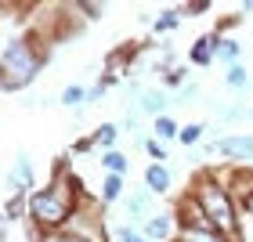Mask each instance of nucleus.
Wrapping results in <instances>:
<instances>
[{
	"mask_svg": "<svg viewBox=\"0 0 253 242\" xmlns=\"http://www.w3.org/2000/svg\"><path fill=\"white\" fill-rule=\"evenodd\" d=\"M145 47H148V40H130V43H120L116 51H109V58H105V73H116V69L134 65L137 51H145Z\"/></svg>",
	"mask_w": 253,
	"mask_h": 242,
	"instance_id": "obj_13",
	"label": "nucleus"
},
{
	"mask_svg": "<svg viewBox=\"0 0 253 242\" xmlns=\"http://www.w3.org/2000/svg\"><path fill=\"white\" fill-rule=\"evenodd\" d=\"M224 83L232 87V90H246L250 87V73H246V65H232L224 73Z\"/></svg>",
	"mask_w": 253,
	"mask_h": 242,
	"instance_id": "obj_23",
	"label": "nucleus"
},
{
	"mask_svg": "<svg viewBox=\"0 0 253 242\" xmlns=\"http://www.w3.org/2000/svg\"><path fill=\"white\" fill-rule=\"evenodd\" d=\"M137 109L148 112V116H167V109H170V94L163 87H137Z\"/></svg>",
	"mask_w": 253,
	"mask_h": 242,
	"instance_id": "obj_9",
	"label": "nucleus"
},
{
	"mask_svg": "<svg viewBox=\"0 0 253 242\" xmlns=\"http://www.w3.org/2000/svg\"><path fill=\"white\" fill-rule=\"evenodd\" d=\"M65 235H73L76 242H109L105 235V217H101V202L98 199H87L80 202L73 213H69V221L62 224Z\"/></svg>",
	"mask_w": 253,
	"mask_h": 242,
	"instance_id": "obj_4",
	"label": "nucleus"
},
{
	"mask_svg": "<svg viewBox=\"0 0 253 242\" xmlns=\"http://www.w3.org/2000/svg\"><path fill=\"white\" fill-rule=\"evenodd\" d=\"M76 15L84 18V26H90V22H98L105 15V4H76Z\"/></svg>",
	"mask_w": 253,
	"mask_h": 242,
	"instance_id": "obj_27",
	"label": "nucleus"
},
{
	"mask_svg": "<svg viewBox=\"0 0 253 242\" xmlns=\"http://www.w3.org/2000/svg\"><path fill=\"white\" fill-rule=\"evenodd\" d=\"M188 195L203 206V213L210 217V224H213L217 235H224L232 242H243V228H239V224H243V213H239V206L232 202V195L206 174V170H199V174L192 177Z\"/></svg>",
	"mask_w": 253,
	"mask_h": 242,
	"instance_id": "obj_3",
	"label": "nucleus"
},
{
	"mask_svg": "<svg viewBox=\"0 0 253 242\" xmlns=\"http://www.w3.org/2000/svg\"><path fill=\"white\" fill-rule=\"evenodd\" d=\"M116 242H148V239L141 235V228H134V224H123V228H116Z\"/></svg>",
	"mask_w": 253,
	"mask_h": 242,
	"instance_id": "obj_28",
	"label": "nucleus"
},
{
	"mask_svg": "<svg viewBox=\"0 0 253 242\" xmlns=\"http://www.w3.org/2000/svg\"><path fill=\"white\" fill-rule=\"evenodd\" d=\"M177 11H181V18H192V15H206L210 4H181Z\"/></svg>",
	"mask_w": 253,
	"mask_h": 242,
	"instance_id": "obj_30",
	"label": "nucleus"
},
{
	"mask_svg": "<svg viewBox=\"0 0 253 242\" xmlns=\"http://www.w3.org/2000/svg\"><path fill=\"white\" fill-rule=\"evenodd\" d=\"M84 98H87V87L84 83H65L62 94H58V101L65 109H80V105H84Z\"/></svg>",
	"mask_w": 253,
	"mask_h": 242,
	"instance_id": "obj_21",
	"label": "nucleus"
},
{
	"mask_svg": "<svg viewBox=\"0 0 253 242\" xmlns=\"http://www.w3.org/2000/svg\"><path fill=\"white\" fill-rule=\"evenodd\" d=\"M213 58L224 62V69L243 65V43H239L235 37H221V40H217V54H213Z\"/></svg>",
	"mask_w": 253,
	"mask_h": 242,
	"instance_id": "obj_14",
	"label": "nucleus"
},
{
	"mask_svg": "<svg viewBox=\"0 0 253 242\" xmlns=\"http://www.w3.org/2000/svg\"><path fill=\"white\" fill-rule=\"evenodd\" d=\"M195 98H199V87H195V83H185L177 90V101H195Z\"/></svg>",
	"mask_w": 253,
	"mask_h": 242,
	"instance_id": "obj_32",
	"label": "nucleus"
},
{
	"mask_svg": "<svg viewBox=\"0 0 253 242\" xmlns=\"http://www.w3.org/2000/svg\"><path fill=\"white\" fill-rule=\"evenodd\" d=\"M152 206H156V195L148 192L145 184H141V188H134L130 195H126V221H148V217L156 213Z\"/></svg>",
	"mask_w": 253,
	"mask_h": 242,
	"instance_id": "obj_10",
	"label": "nucleus"
},
{
	"mask_svg": "<svg viewBox=\"0 0 253 242\" xmlns=\"http://www.w3.org/2000/svg\"><path fill=\"white\" fill-rule=\"evenodd\" d=\"M217 40H221V33H206V37H199L188 47V65H199V69H206V65H213V54H217Z\"/></svg>",
	"mask_w": 253,
	"mask_h": 242,
	"instance_id": "obj_12",
	"label": "nucleus"
},
{
	"mask_svg": "<svg viewBox=\"0 0 253 242\" xmlns=\"http://www.w3.org/2000/svg\"><path fill=\"white\" fill-rule=\"evenodd\" d=\"M239 116H246V109H239V105H228V109L221 112V120H228V123H232V120H239Z\"/></svg>",
	"mask_w": 253,
	"mask_h": 242,
	"instance_id": "obj_33",
	"label": "nucleus"
},
{
	"mask_svg": "<svg viewBox=\"0 0 253 242\" xmlns=\"http://www.w3.org/2000/svg\"><path fill=\"white\" fill-rule=\"evenodd\" d=\"M90 137H94V145L101 148V152H116V141H120V123H101Z\"/></svg>",
	"mask_w": 253,
	"mask_h": 242,
	"instance_id": "obj_15",
	"label": "nucleus"
},
{
	"mask_svg": "<svg viewBox=\"0 0 253 242\" xmlns=\"http://www.w3.org/2000/svg\"><path fill=\"white\" fill-rule=\"evenodd\" d=\"M51 62V47L37 33H18L0 51V69H4V94H22Z\"/></svg>",
	"mask_w": 253,
	"mask_h": 242,
	"instance_id": "obj_2",
	"label": "nucleus"
},
{
	"mask_svg": "<svg viewBox=\"0 0 253 242\" xmlns=\"http://www.w3.org/2000/svg\"><path fill=\"white\" fill-rule=\"evenodd\" d=\"M177 130L181 126H177L174 116H156L152 120V137L156 141H177Z\"/></svg>",
	"mask_w": 253,
	"mask_h": 242,
	"instance_id": "obj_17",
	"label": "nucleus"
},
{
	"mask_svg": "<svg viewBox=\"0 0 253 242\" xmlns=\"http://www.w3.org/2000/svg\"><path fill=\"white\" fill-rule=\"evenodd\" d=\"M4 184L11 188V195H29L37 184H33V159L29 152H18L15 163H11V170L4 174Z\"/></svg>",
	"mask_w": 253,
	"mask_h": 242,
	"instance_id": "obj_7",
	"label": "nucleus"
},
{
	"mask_svg": "<svg viewBox=\"0 0 253 242\" xmlns=\"http://www.w3.org/2000/svg\"><path fill=\"white\" fill-rule=\"evenodd\" d=\"M141 235H145L148 242H174V239H177L174 210H159V213L148 217V221H141Z\"/></svg>",
	"mask_w": 253,
	"mask_h": 242,
	"instance_id": "obj_8",
	"label": "nucleus"
},
{
	"mask_svg": "<svg viewBox=\"0 0 253 242\" xmlns=\"http://www.w3.org/2000/svg\"><path fill=\"white\" fill-rule=\"evenodd\" d=\"M188 83V69L185 65H177V69H170V73H163V87L167 90H181Z\"/></svg>",
	"mask_w": 253,
	"mask_h": 242,
	"instance_id": "obj_24",
	"label": "nucleus"
},
{
	"mask_svg": "<svg viewBox=\"0 0 253 242\" xmlns=\"http://www.w3.org/2000/svg\"><path fill=\"white\" fill-rule=\"evenodd\" d=\"M210 148L235 166H253V134H228L221 141H213Z\"/></svg>",
	"mask_w": 253,
	"mask_h": 242,
	"instance_id": "obj_6",
	"label": "nucleus"
},
{
	"mask_svg": "<svg viewBox=\"0 0 253 242\" xmlns=\"http://www.w3.org/2000/svg\"><path fill=\"white\" fill-rule=\"evenodd\" d=\"M98 195H101V206L120 202V199H123V177H116V174H105V177H101V188H98Z\"/></svg>",
	"mask_w": 253,
	"mask_h": 242,
	"instance_id": "obj_16",
	"label": "nucleus"
},
{
	"mask_svg": "<svg viewBox=\"0 0 253 242\" xmlns=\"http://www.w3.org/2000/svg\"><path fill=\"white\" fill-rule=\"evenodd\" d=\"M239 213H243V217H246V221H253V195H250V199H246V202H239Z\"/></svg>",
	"mask_w": 253,
	"mask_h": 242,
	"instance_id": "obj_34",
	"label": "nucleus"
},
{
	"mask_svg": "<svg viewBox=\"0 0 253 242\" xmlns=\"http://www.w3.org/2000/svg\"><path fill=\"white\" fill-rule=\"evenodd\" d=\"M141 184L152 195H167L170 188H174V177H170V166L167 163H148L145 174H141Z\"/></svg>",
	"mask_w": 253,
	"mask_h": 242,
	"instance_id": "obj_11",
	"label": "nucleus"
},
{
	"mask_svg": "<svg viewBox=\"0 0 253 242\" xmlns=\"http://www.w3.org/2000/svg\"><path fill=\"white\" fill-rule=\"evenodd\" d=\"M206 134V123H185L177 130V141L185 145V148H192V145H199V137Z\"/></svg>",
	"mask_w": 253,
	"mask_h": 242,
	"instance_id": "obj_22",
	"label": "nucleus"
},
{
	"mask_svg": "<svg viewBox=\"0 0 253 242\" xmlns=\"http://www.w3.org/2000/svg\"><path fill=\"white\" fill-rule=\"evenodd\" d=\"M0 90H4V69H0Z\"/></svg>",
	"mask_w": 253,
	"mask_h": 242,
	"instance_id": "obj_36",
	"label": "nucleus"
},
{
	"mask_svg": "<svg viewBox=\"0 0 253 242\" xmlns=\"http://www.w3.org/2000/svg\"><path fill=\"white\" fill-rule=\"evenodd\" d=\"M141 148L148 152L152 163H167V145L163 141H156V137H141Z\"/></svg>",
	"mask_w": 253,
	"mask_h": 242,
	"instance_id": "obj_25",
	"label": "nucleus"
},
{
	"mask_svg": "<svg viewBox=\"0 0 253 242\" xmlns=\"http://www.w3.org/2000/svg\"><path fill=\"white\" fill-rule=\"evenodd\" d=\"M105 83H94V87H87V98H84V105H94V101H101V98H105Z\"/></svg>",
	"mask_w": 253,
	"mask_h": 242,
	"instance_id": "obj_29",
	"label": "nucleus"
},
{
	"mask_svg": "<svg viewBox=\"0 0 253 242\" xmlns=\"http://www.w3.org/2000/svg\"><path fill=\"white\" fill-rule=\"evenodd\" d=\"M177 26H181V11L177 7H167L163 15L152 22V33H156V37H167V33H174Z\"/></svg>",
	"mask_w": 253,
	"mask_h": 242,
	"instance_id": "obj_18",
	"label": "nucleus"
},
{
	"mask_svg": "<svg viewBox=\"0 0 253 242\" xmlns=\"http://www.w3.org/2000/svg\"><path fill=\"white\" fill-rule=\"evenodd\" d=\"M0 217H4L7 224L26 221V195H11V199H4V210H0Z\"/></svg>",
	"mask_w": 253,
	"mask_h": 242,
	"instance_id": "obj_20",
	"label": "nucleus"
},
{
	"mask_svg": "<svg viewBox=\"0 0 253 242\" xmlns=\"http://www.w3.org/2000/svg\"><path fill=\"white\" fill-rule=\"evenodd\" d=\"M174 242H177V239H174Z\"/></svg>",
	"mask_w": 253,
	"mask_h": 242,
	"instance_id": "obj_38",
	"label": "nucleus"
},
{
	"mask_svg": "<svg viewBox=\"0 0 253 242\" xmlns=\"http://www.w3.org/2000/svg\"><path fill=\"white\" fill-rule=\"evenodd\" d=\"M90 148H98V145H94V137H80V141L69 148V152H73V156H84V152H90Z\"/></svg>",
	"mask_w": 253,
	"mask_h": 242,
	"instance_id": "obj_31",
	"label": "nucleus"
},
{
	"mask_svg": "<svg viewBox=\"0 0 253 242\" xmlns=\"http://www.w3.org/2000/svg\"><path fill=\"white\" fill-rule=\"evenodd\" d=\"M221 188L232 195V202H246L253 195V166H235V163H221V166H210L206 170Z\"/></svg>",
	"mask_w": 253,
	"mask_h": 242,
	"instance_id": "obj_5",
	"label": "nucleus"
},
{
	"mask_svg": "<svg viewBox=\"0 0 253 242\" xmlns=\"http://www.w3.org/2000/svg\"><path fill=\"white\" fill-rule=\"evenodd\" d=\"M87 199L90 195L84 192L80 177L73 170H65V159H58L51 181L26 195V221H29V228H37V232H54V228H62L69 221V213Z\"/></svg>",
	"mask_w": 253,
	"mask_h": 242,
	"instance_id": "obj_1",
	"label": "nucleus"
},
{
	"mask_svg": "<svg viewBox=\"0 0 253 242\" xmlns=\"http://www.w3.org/2000/svg\"><path fill=\"white\" fill-rule=\"evenodd\" d=\"M177 242H232V239H224L217 232H181Z\"/></svg>",
	"mask_w": 253,
	"mask_h": 242,
	"instance_id": "obj_26",
	"label": "nucleus"
},
{
	"mask_svg": "<svg viewBox=\"0 0 253 242\" xmlns=\"http://www.w3.org/2000/svg\"><path fill=\"white\" fill-rule=\"evenodd\" d=\"M239 15H253V0H246V4L239 7Z\"/></svg>",
	"mask_w": 253,
	"mask_h": 242,
	"instance_id": "obj_35",
	"label": "nucleus"
},
{
	"mask_svg": "<svg viewBox=\"0 0 253 242\" xmlns=\"http://www.w3.org/2000/svg\"><path fill=\"white\" fill-rule=\"evenodd\" d=\"M246 116H250V120H253V109H250V112H246Z\"/></svg>",
	"mask_w": 253,
	"mask_h": 242,
	"instance_id": "obj_37",
	"label": "nucleus"
},
{
	"mask_svg": "<svg viewBox=\"0 0 253 242\" xmlns=\"http://www.w3.org/2000/svg\"><path fill=\"white\" fill-rule=\"evenodd\" d=\"M101 170H105V174L123 177L126 170H130V159H126L123 152H101Z\"/></svg>",
	"mask_w": 253,
	"mask_h": 242,
	"instance_id": "obj_19",
	"label": "nucleus"
}]
</instances>
